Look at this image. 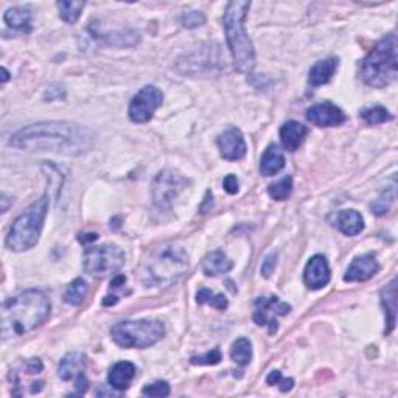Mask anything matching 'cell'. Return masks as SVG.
Wrapping results in <instances>:
<instances>
[{
    "mask_svg": "<svg viewBox=\"0 0 398 398\" xmlns=\"http://www.w3.org/2000/svg\"><path fill=\"white\" fill-rule=\"evenodd\" d=\"M234 267V262L223 251H213L202 260V272L208 277H216L227 274Z\"/></svg>",
    "mask_w": 398,
    "mask_h": 398,
    "instance_id": "obj_18",
    "label": "cell"
},
{
    "mask_svg": "<svg viewBox=\"0 0 398 398\" xmlns=\"http://www.w3.org/2000/svg\"><path fill=\"white\" fill-rule=\"evenodd\" d=\"M251 2L234 0L227 4L223 22L227 36V44L234 58V66L240 74H251L256 66V52L252 41L246 33L244 19L248 16Z\"/></svg>",
    "mask_w": 398,
    "mask_h": 398,
    "instance_id": "obj_3",
    "label": "cell"
},
{
    "mask_svg": "<svg viewBox=\"0 0 398 398\" xmlns=\"http://www.w3.org/2000/svg\"><path fill=\"white\" fill-rule=\"evenodd\" d=\"M5 24L20 32L32 30V11L25 6H14L5 13L4 16Z\"/></svg>",
    "mask_w": 398,
    "mask_h": 398,
    "instance_id": "obj_24",
    "label": "cell"
},
{
    "mask_svg": "<svg viewBox=\"0 0 398 398\" xmlns=\"http://www.w3.org/2000/svg\"><path fill=\"white\" fill-rule=\"evenodd\" d=\"M125 265V252L117 244H101L86 249L83 256L84 271L93 277H106L119 272Z\"/></svg>",
    "mask_w": 398,
    "mask_h": 398,
    "instance_id": "obj_8",
    "label": "cell"
},
{
    "mask_svg": "<svg viewBox=\"0 0 398 398\" xmlns=\"http://www.w3.org/2000/svg\"><path fill=\"white\" fill-rule=\"evenodd\" d=\"M111 336L123 349H147L165 336V325L153 319L125 321L114 325Z\"/></svg>",
    "mask_w": 398,
    "mask_h": 398,
    "instance_id": "obj_7",
    "label": "cell"
},
{
    "mask_svg": "<svg viewBox=\"0 0 398 398\" xmlns=\"http://www.w3.org/2000/svg\"><path fill=\"white\" fill-rule=\"evenodd\" d=\"M164 101V93L154 86H145L133 97L129 103V119L134 123H147Z\"/></svg>",
    "mask_w": 398,
    "mask_h": 398,
    "instance_id": "obj_9",
    "label": "cell"
},
{
    "mask_svg": "<svg viewBox=\"0 0 398 398\" xmlns=\"http://www.w3.org/2000/svg\"><path fill=\"white\" fill-rule=\"evenodd\" d=\"M135 376V366L129 361H120V363L114 364L110 371V376H107V381L112 389L117 390H126L131 385V381Z\"/></svg>",
    "mask_w": 398,
    "mask_h": 398,
    "instance_id": "obj_19",
    "label": "cell"
},
{
    "mask_svg": "<svg viewBox=\"0 0 398 398\" xmlns=\"http://www.w3.org/2000/svg\"><path fill=\"white\" fill-rule=\"evenodd\" d=\"M52 311L47 296L39 289H28L8 299L2 307V338L22 336L47 321Z\"/></svg>",
    "mask_w": 398,
    "mask_h": 398,
    "instance_id": "obj_2",
    "label": "cell"
},
{
    "mask_svg": "<svg viewBox=\"0 0 398 398\" xmlns=\"http://www.w3.org/2000/svg\"><path fill=\"white\" fill-rule=\"evenodd\" d=\"M338 64V58H327V60L316 62L314 66L310 69L308 83L313 86V88H319L322 84H327L333 78V75L336 74Z\"/></svg>",
    "mask_w": 398,
    "mask_h": 398,
    "instance_id": "obj_20",
    "label": "cell"
},
{
    "mask_svg": "<svg viewBox=\"0 0 398 398\" xmlns=\"http://www.w3.org/2000/svg\"><path fill=\"white\" fill-rule=\"evenodd\" d=\"M64 97H66V91H64V88H62V86H60V84L48 86V89L46 91V95H44V98H46L47 101L62 100Z\"/></svg>",
    "mask_w": 398,
    "mask_h": 398,
    "instance_id": "obj_35",
    "label": "cell"
},
{
    "mask_svg": "<svg viewBox=\"0 0 398 398\" xmlns=\"http://www.w3.org/2000/svg\"><path fill=\"white\" fill-rule=\"evenodd\" d=\"M276 260H277V254H270L262 265V274L265 277H270L271 274L276 270Z\"/></svg>",
    "mask_w": 398,
    "mask_h": 398,
    "instance_id": "obj_36",
    "label": "cell"
},
{
    "mask_svg": "<svg viewBox=\"0 0 398 398\" xmlns=\"http://www.w3.org/2000/svg\"><path fill=\"white\" fill-rule=\"evenodd\" d=\"M86 6L84 2H58V10H60V18L64 22L74 24L79 19Z\"/></svg>",
    "mask_w": 398,
    "mask_h": 398,
    "instance_id": "obj_29",
    "label": "cell"
},
{
    "mask_svg": "<svg viewBox=\"0 0 398 398\" xmlns=\"http://www.w3.org/2000/svg\"><path fill=\"white\" fill-rule=\"evenodd\" d=\"M10 145L28 153L81 156L92 148L93 134L88 128L69 121H42L20 129Z\"/></svg>",
    "mask_w": 398,
    "mask_h": 398,
    "instance_id": "obj_1",
    "label": "cell"
},
{
    "mask_svg": "<svg viewBox=\"0 0 398 398\" xmlns=\"http://www.w3.org/2000/svg\"><path fill=\"white\" fill-rule=\"evenodd\" d=\"M307 134H308L307 126L294 120L286 121L285 125L280 128V140L286 151L299 150L303 140H305Z\"/></svg>",
    "mask_w": 398,
    "mask_h": 398,
    "instance_id": "obj_17",
    "label": "cell"
},
{
    "mask_svg": "<svg viewBox=\"0 0 398 398\" xmlns=\"http://www.w3.org/2000/svg\"><path fill=\"white\" fill-rule=\"evenodd\" d=\"M266 383L271 386H279L281 392H288V390H291L294 386V381L291 378H284L279 371H272L267 375Z\"/></svg>",
    "mask_w": 398,
    "mask_h": 398,
    "instance_id": "obj_33",
    "label": "cell"
},
{
    "mask_svg": "<svg viewBox=\"0 0 398 398\" xmlns=\"http://www.w3.org/2000/svg\"><path fill=\"white\" fill-rule=\"evenodd\" d=\"M180 20H183V25L185 28H198L201 25H204L206 16L201 11H190L185 13Z\"/></svg>",
    "mask_w": 398,
    "mask_h": 398,
    "instance_id": "obj_34",
    "label": "cell"
},
{
    "mask_svg": "<svg viewBox=\"0 0 398 398\" xmlns=\"http://www.w3.org/2000/svg\"><path fill=\"white\" fill-rule=\"evenodd\" d=\"M380 271V263L373 254H366L354 258L349 270L345 271V281H366L376 276Z\"/></svg>",
    "mask_w": 398,
    "mask_h": 398,
    "instance_id": "obj_16",
    "label": "cell"
},
{
    "mask_svg": "<svg viewBox=\"0 0 398 398\" xmlns=\"http://www.w3.org/2000/svg\"><path fill=\"white\" fill-rule=\"evenodd\" d=\"M223 185H224V190H226L229 194H235V193H238V185H240V184H238L237 176L227 175L226 178H224Z\"/></svg>",
    "mask_w": 398,
    "mask_h": 398,
    "instance_id": "obj_37",
    "label": "cell"
},
{
    "mask_svg": "<svg viewBox=\"0 0 398 398\" xmlns=\"http://www.w3.org/2000/svg\"><path fill=\"white\" fill-rule=\"evenodd\" d=\"M86 367H88V357L81 352H72L61 359L58 366V376L62 381H78L84 378Z\"/></svg>",
    "mask_w": 398,
    "mask_h": 398,
    "instance_id": "obj_15",
    "label": "cell"
},
{
    "mask_svg": "<svg viewBox=\"0 0 398 398\" xmlns=\"http://www.w3.org/2000/svg\"><path fill=\"white\" fill-rule=\"evenodd\" d=\"M291 192H293V178L291 176L281 178L280 180H277V183H274L267 187V193H270V197L276 201L288 199Z\"/></svg>",
    "mask_w": 398,
    "mask_h": 398,
    "instance_id": "obj_30",
    "label": "cell"
},
{
    "mask_svg": "<svg viewBox=\"0 0 398 398\" xmlns=\"http://www.w3.org/2000/svg\"><path fill=\"white\" fill-rule=\"evenodd\" d=\"M188 271V254L184 248L168 246L159 249L143 270V281L148 286L165 288L176 284Z\"/></svg>",
    "mask_w": 398,
    "mask_h": 398,
    "instance_id": "obj_5",
    "label": "cell"
},
{
    "mask_svg": "<svg viewBox=\"0 0 398 398\" xmlns=\"http://www.w3.org/2000/svg\"><path fill=\"white\" fill-rule=\"evenodd\" d=\"M2 72H4V77H2V83H6V81H8V70H6V69H2Z\"/></svg>",
    "mask_w": 398,
    "mask_h": 398,
    "instance_id": "obj_38",
    "label": "cell"
},
{
    "mask_svg": "<svg viewBox=\"0 0 398 398\" xmlns=\"http://www.w3.org/2000/svg\"><path fill=\"white\" fill-rule=\"evenodd\" d=\"M303 281L310 289H321L329 285L330 281V266L324 256H314L303 271Z\"/></svg>",
    "mask_w": 398,
    "mask_h": 398,
    "instance_id": "obj_14",
    "label": "cell"
},
{
    "mask_svg": "<svg viewBox=\"0 0 398 398\" xmlns=\"http://www.w3.org/2000/svg\"><path fill=\"white\" fill-rule=\"evenodd\" d=\"M397 38L389 34L383 38L361 62V77L372 88H386L394 83L398 74Z\"/></svg>",
    "mask_w": 398,
    "mask_h": 398,
    "instance_id": "obj_4",
    "label": "cell"
},
{
    "mask_svg": "<svg viewBox=\"0 0 398 398\" xmlns=\"http://www.w3.org/2000/svg\"><path fill=\"white\" fill-rule=\"evenodd\" d=\"M86 294H88V281L79 277L67 286L66 293H64V300H66L69 305L77 307L79 303H83Z\"/></svg>",
    "mask_w": 398,
    "mask_h": 398,
    "instance_id": "obj_25",
    "label": "cell"
},
{
    "mask_svg": "<svg viewBox=\"0 0 398 398\" xmlns=\"http://www.w3.org/2000/svg\"><path fill=\"white\" fill-rule=\"evenodd\" d=\"M197 300H198L199 305H204V303H207V305H212L213 308L221 310V311L226 310L227 305H229L226 296L216 294L208 288H201L199 289L198 294H197Z\"/></svg>",
    "mask_w": 398,
    "mask_h": 398,
    "instance_id": "obj_28",
    "label": "cell"
},
{
    "mask_svg": "<svg viewBox=\"0 0 398 398\" xmlns=\"http://www.w3.org/2000/svg\"><path fill=\"white\" fill-rule=\"evenodd\" d=\"M291 311V305L286 302H281L276 296L271 298H258L256 300L254 321L257 325H267L270 331L274 333L277 330V317L286 316Z\"/></svg>",
    "mask_w": 398,
    "mask_h": 398,
    "instance_id": "obj_11",
    "label": "cell"
},
{
    "mask_svg": "<svg viewBox=\"0 0 398 398\" xmlns=\"http://www.w3.org/2000/svg\"><path fill=\"white\" fill-rule=\"evenodd\" d=\"M361 119H363L367 125H381L392 120V114H390L386 107L383 106H371L361 111Z\"/></svg>",
    "mask_w": 398,
    "mask_h": 398,
    "instance_id": "obj_27",
    "label": "cell"
},
{
    "mask_svg": "<svg viewBox=\"0 0 398 398\" xmlns=\"http://www.w3.org/2000/svg\"><path fill=\"white\" fill-rule=\"evenodd\" d=\"M218 148L226 161H240L246 156V142L240 129L230 128L218 137Z\"/></svg>",
    "mask_w": 398,
    "mask_h": 398,
    "instance_id": "obj_13",
    "label": "cell"
},
{
    "mask_svg": "<svg viewBox=\"0 0 398 398\" xmlns=\"http://www.w3.org/2000/svg\"><path fill=\"white\" fill-rule=\"evenodd\" d=\"M142 394L147 397H168L170 395V386L166 381H156L153 385H148L142 389Z\"/></svg>",
    "mask_w": 398,
    "mask_h": 398,
    "instance_id": "obj_32",
    "label": "cell"
},
{
    "mask_svg": "<svg viewBox=\"0 0 398 398\" xmlns=\"http://www.w3.org/2000/svg\"><path fill=\"white\" fill-rule=\"evenodd\" d=\"M48 212V193L39 198L13 223L6 235V248L13 252H24L32 249L39 241Z\"/></svg>",
    "mask_w": 398,
    "mask_h": 398,
    "instance_id": "obj_6",
    "label": "cell"
},
{
    "mask_svg": "<svg viewBox=\"0 0 398 398\" xmlns=\"http://www.w3.org/2000/svg\"><path fill=\"white\" fill-rule=\"evenodd\" d=\"M336 227L347 237H354L363 232L364 220L357 211H341L336 215Z\"/></svg>",
    "mask_w": 398,
    "mask_h": 398,
    "instance_id": "obj_22",
    "label": "cell"
},
{
    "mask_svg": "<svg viewBox=\"0 0 398 398\" xmlns=\"http://www.w3.org/2000/svg\"><path fill=\"white\" fill-rule=\"evenodd\" d=\"M230 358H232L238 366H248L252 359V344L249 339H237L232 344V349H230Z\"/></svg>",
    "mask_w": 398,
    "mask_h": 398,
    "instance_id": "obj_26",
    "label": "cell"
},
{
    "mask_svg": "<svg viewBox=\"0 0 398 398\" xmlns=\"http://www.w3.org/2000/svg\"><path fill=\"white\" fill-rule=\"evenodd\" d=\"M188 185V180L178 173L162 171L159 173L153 183V199L159 208L171 207L180 192Z\"/></svg>",
    "mask_w": 398,
    "mask_h": 398,
    "instance_id": "obj_10",
    "label": "cell"
},
{
    "mask_svg": "<svg viewBox=\"0 0 398 398\" xmlns=\"http://www.w3.org/2000/svg\"><path fill=\"white\" fill-rule=\"evenodd\" d=\"M285 166V157L281 150H279L277 145H270L265 150V153L262 156V161H260V171H262L263 176H274L284 168Z\"/></svg>",
    "mask_w": 398,
    "mask_h": 398,
    "instance_id": "obj_21",
    "label": "cell"
},
{
    "mask_svg": "<svg viewBox=\"0 0 398 398\" xmlns=\"http://www.w3.org/2000/svg\"><path fill=\"white\" fill-rule=\"evenodd\" d=\"M381 302L383 307H385L386 313V335H389L390 331L395 329V319H397V288H395V280L390 281V284L381 291Z\"/></svg>",
    "mask_w": 398,
    "mask_h": 398,
    "instance_id": "obj_23",
    "label": "cell"
},
{
    "mask_svg": "<svg viewBox=\"0 0 398 398\" xmlns=\"http://www.w3.org/2000/svg\"><path fill=\"white\" fill-rule=\"evenodd\" d=\"M221 361V352L220 349H213L211 352H207L206 354H201V357H192L190 363L193 366H215Z\"/></svg>",
    "mask_w": 398,
    "mask_h": 398,
    "instance_id": "obj_31",
    "label": "cell"
},
{
    "mask_svg": "<svg viewBox=\"0 0 398 398\" xmlns=\"http://www.w3.org/2000/svg\"><path fill=\"white\" fill-rule=\"evenodd\" d=\"M307 119L308 121H311L313 125L319 126V128L339 126L347 120L345 114L343 112L341 107L330 103V101L311 106L307 111Z\"/></svg>",
    "mask_w": 398,
    "mask_h": 398,
    "instance_id": "obj_12",
    "label": "cell"
}]
</instances>
